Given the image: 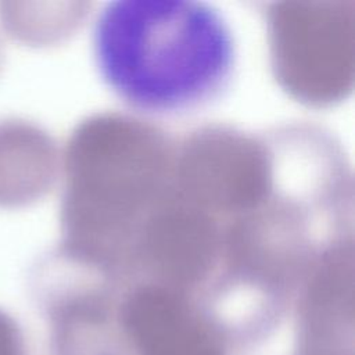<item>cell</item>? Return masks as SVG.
I'll return each mask as SVG.
<instances>
[{
  "label": "cell",
  "instance_id": "3957f363",
  "mask_svg": "<svg viewBox=\"0 0 355 355\" xmlns=\"http://www.w3.org/2000/svg\"><path fill=\"white\" fill-rule=\"evenodd\" d=\"M0 355H19L14 329L3 315H0Z\"/></svg>",
  "mask_w": 355,
  "mask_h": 355
},
{
  "label": "cell",
  "instance_id": "6da1fadb",
  "mask_svg": "<svg viewBox=\"0 0 355 355\" xmlns=\"http://www.w3.org/2000/svg\"><path fill=\"white\" fill-rule=\"evenodd\" d=\"M92 54L105 86L155 116L218 100L237 68L232 24L202 0H111L97 11Z\"/></svg>",
  "mask_w": 355,
  "mask_h": 355
},
{
  "label": "cell",
  "instance_id": "7a4b0ae2",
  "mask_svg": "<svg viewBox=\"0 0 355 355\" xmlns=\"http://www.w3.org/2000/svg\"><path fill=\"white\" fill-rule=\"evenodd\" d=\"M54 166V146L39 128L19 119L0 121V207H22L42 197Z\"/></svg>",
  "mask_w": 355,
  "mask_h": 355
}]
</instances>
